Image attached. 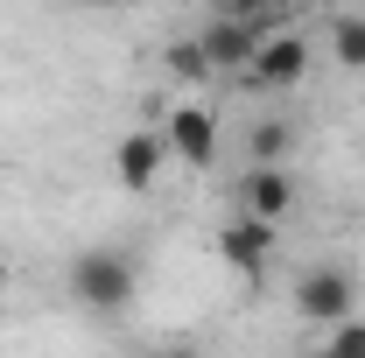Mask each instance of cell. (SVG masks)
Segmentation results:
<instances>
[{
    "label": "cell",
    "instance_id": "2e32d148",
    "mask_svg": "<svg viewBox=\"0 0 365 358\" xmlns=\"http://www.w3.org/2000/svg\"><path fill=\"white\" fill-rule=\"evenodd\" d=\"M211 7H218V14H225V7H232V0H211Z\"/></svg>",
    "mask_w": 365,
    "mask_h": 358
},
{
    "label": "cell",
    "instance_id": "5bb4252c",
    "mask_svg": "<svg viewBox=\"0 0 365 358\" xmlns=\"http://www.w3.org/2000/svg\"><path fill=\"white\" fill-rule=\"evenodd\" d=\"M148 358H197L190 344H162V352H148Z\"/></svg>",
    "mask_w": 365,
    "mask_h": 358
},
{
    "label": "cell",
    "instance_id": "9a60e30c",
    "mask_svg": "<svg viewBox=\"0 0 365 358\" xmlns=\"http://www.w3.org/2000/svg\"><path fill=\"white\" fill-rule=\"evenodd\" d=\"M91 7H127V0H91Z\"/></svg>",
    "mask_w": 365,
    "mask_h": 358
},
{
    "label": "cell",
    "instance_id": "8992f818",
    "mask_svg": "<svg viewBox=\"0 0 365 358\" xmlns=\"http://www.w3.org/2000/svg\"><path fill=\"white\" fill-rule=\"evenodd\" d=\"M267 29H253V21H239V14H218L197 49H204V63H211V78H246V63H253V49H260Z\"/></svg>",
    "mask_w": 365,
    "mask_h": 358
},
{
    "label": "cell",
    "instance_id": "7c38bea8",
    "mask_svg": "<svg viewBox=\"0 0 365 358\" xmlns=\"http://www.w3.org/2000/svg\"><path fill=\"white\" fill-rule=\"evenodd\" d=\"M162 63L176 71L182 85H204V78H211V63H204V49H197V36H190V43H169V56H162Z\"/></svg>",
    "mask_w": 365,
    "mask_h": 358
},
{
    "label": "cell",
    "instance_id": "9c48e42d",
    "mask_svg": "<svg viewBox=\"0 0 365 358\" xmlns=\"http://www.w3.org/2000/svg\"><path fill=\"white\" fill-rule=\"evenodd\" d=\"M288 148H295V127H288V120H260V127L246 134L253 169H281V162H288Z\"/></svg>",
    "mask_w": 365,
    "mask_h": 358
},
{
    "label": "cell",
    "instance_id": "4fadbf2b",
    "mask_svg": "<svg viewBox=\"0 0 365 358\" xmlns=\"http://www.w3.org/2000/svg\"><path fill=\"white\" fill-rule=\"evenodd\" d=\"M323 352L330 358H365V316H344V323L323 337Z\"/></svg>",
    "mask_w": 365,
    "mask_h": 358
},
{
    "label": "cell",
    "instance_id": "52a82bcc",
    "mask_svg": "<svg viewBox=\"0 0 365 358\" xmlns=\"http://www.w3.org/2000/svg\"><path fill=\"white\" fill-rule=\"evenodd\" d=\"M274 253H281V232H274V225L232 218L225 232H218V260H225V267H239L246 281H260V274L274 267Z\"/></svg>",
    "mask_w": 365,
    "mask_h": 358
},
{
    "label": "cell",
    "instance_id": "ba28073f",
    "mask_svg": "<svg viewBox=\"0 0 365 358\" xmlns=\"http://www.w3.org/2000/svg\"><path fill=\"white\" fill-rule=\"evenodd\" d=\"M162 162H169V140H162V134H148V127L120 134V148H113V176L127 183V190H155Z\"/></svg>",
    "mask_w": 365,
    "mask_h": 358
},
{
    "label": "cell",
    "instance_id": "7a4b0ae2",
    "mask_svg": "<svg viewBox=\"0 0 365 358\" xmlns=\"http://www.w3.org/2000/svg\"><path fill=\"white\" fill-rule=\"evenodd\" d=\"M295 316L317 323V330H337L344 316H359V274L337 267V260L302 267V274H295Z\"/></svg>",
    "mask_w": 365,
    "mask_h": 358
},
{
    "label": "cell",
    "instance_id": "3957f363",
    "mask_svg": "<svg viewBox=\"0 0 365 358\" xmlns=\"http://www.w3.org/2000/svg\"><path fill=\"white\" fill-rule=\"evenodd\" d=\"M302 78H309V36H302L295 21L267 29L260 49H253V63H246V85L253 91H295Z\"/></svg>",
    "mask_w": 365,
    "mask_h": 358
},
{
    "label": "cell",
    "instance_id": "277c9868",
    "mask_svg": "<svg viewBox=\"0 0 365 358\" xmlns=\"http://www.w3.org/2000/svg\"><path fill=\"white\" fill-rule=\"evenodd\" d=\"M295 204H302V190L288 169H246V176L232 183V218H253V225H281L295 218Z\"/></svg>",
    "mask_w": 365,
    "mask_h": 358
},
{
    "label": "cell",
    "instance_id": "8fae6325",
    "mask_svg": "<svg viewBox=\"0 0 365 358\" xmlns=\"http://www.w3.org/2000/svg\"><path fill=\"white\" fill-rule=\"evenodd\" d=\"M295 7H309V0H232L225 14H239V21H253V29H281Z\"/></svg>",
    "mask_w": 365,
    "mask_h": 358
},
{
    "label": "cell",
    "instance_id": "30bf717a",
    "mask_svg": "<svg viewBox=\"0 0 365 358\" xmlns=\"http://www.w3.org/2000/svg\"><path fill=\"white\" fill-rule=\"evenodd\" d=\"M330 56H337L344 71H365V14H344V21L330 29Z\"/></svg>",
    "mask_w": 365,
    "mask_h": 358
},
{
    "label": "cell",
    "instance_id": "6da1fadb",
    "mask_svg": "<svg viewBox=\"0 0 365 358\" xmlns=\"http://www.w3.org/2000/svg\"><path fill=\"white\" fill-rule=\"evenodd\" d=\"M134 288H140L134 260H127V253H113V246H91V253L71 260V295H78L91 316H120L127 302H134Z\"/></svg>",
    "mask_w": 365,
    "mask_h": 358
},
{
    "label": "cell",
    "instance_id": "e0dca14e",
    "mask_svg": "<svg viewBox=\"0 0 365 358\" xmlns=\"http://www.w3.org/2000/svg\"><path fill=\"white\" fill-rule=\"evenodd\" d=\"M309 358H330V352H323V344H317V352H309Z\"/></svg>",
    "mask_w": 365,
    "mask_h": 358
},
{
    "label": "cell",
    "instance_id": "5b68a950",
    "mask_svg": "<svg viewBox=\"0 0 365 358\" xmlns=\"http://www.w3.org/2000/svg\"><path fill=\"white\" fill-rule=\"evenodd\" d=\"M162 140H169V155H182L190 169H211L218 162V113L197 106V98H176L169 120H162Z\"/></svg>",
    "mask_w": 365,
    "mask_h": 358
}]
</instances>
